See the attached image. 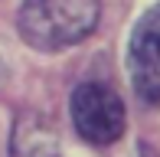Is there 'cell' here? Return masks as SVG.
Instances as JSON below:
<instances>
[{
	"mask_svg": "<svg viewBox=\"0 0 160 157\" xmlns=\"http://www.w3.org/2000/svg\"><path fill=\"white\" fill-rule=\"evenodd\" d=\"M101 0H23L17 13L20 36L30 46L52 53L82 43L95 30Z\"/></svg>",
	"mask_w": 160,
	"mask_h": 157,
	"instance_id": "1",
	"label": "cell"
},
{
	"mask_svg": "<svg viewBox=\"0 0 160 157\" xmlns=\"http://www.w3.org/2000/svg\"><path fill=\"white\" fill-rule=\"evenodd\" d=\"M137 157H154V151H147V147H141V154Z\"/></svg>",
	"mask_w": 160,
	"mask_h": 157,
	"instance_id": "4",
	"label": "cell"
},
{
	"mask_svg": "<svg viewBox=\"0 0 160 157\" xmlns=\"http://www.w3.org/2000/svg\"><path fill=\"white\" fill-rule=\"evenodd\" d=\"M72 124L88 144H114L124 134V105L108 85L85 82L72 92Z\"/></svg>",
	"mask_w": 160,
	"mask_h": 157,
	"instance_id": "2",
	"label": "cell"
},
{
	"mask_svg": "<svg viewBox=\"0 0 160 157\" xmlns=\"http://www.w3.org/2000/svg\"><path fill=\"white\" fill-rule=\"evenodd\" d=\"M128 72L137 98L160 105V3L137 20L128 43Z\"/></svg>",
	"mask_w": 160,
	"mask_h": 157,
	"instance_id": "3",
	"label": "cell"
}]
</instances>
